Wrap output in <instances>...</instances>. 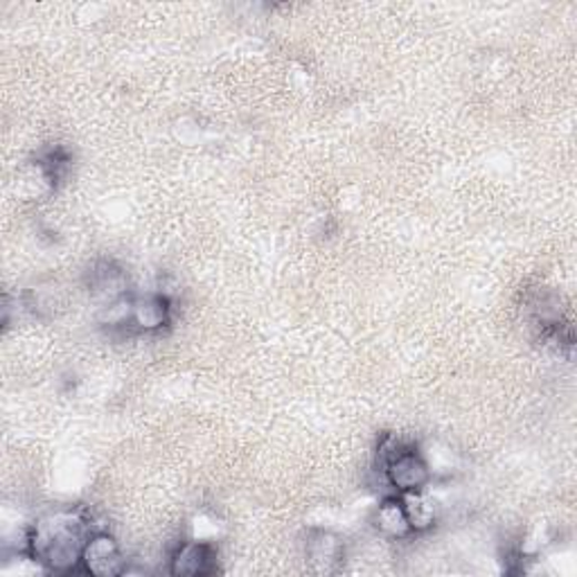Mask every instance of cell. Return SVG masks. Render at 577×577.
<instances>
[{
	"mask_svg": "<svg viewBox=\"0 0 577 577\" xmlns=\"http://www.w3.org/2000/svg\"><path fill=\"white\" fill-rule=\"evenodd\" d=\"M172 323V301L168 294L150 292L131 296L129 330L140 334H156Z\"/></svg>",
	"mask_w": 577,
	"mask_h": 577,
	"instance_id": "4",
	"label": "cell"
},
{
	"mask_svg": "<svg viewBox=\"0 0 577 577\" xmlns=\"http://www.w3.org/2000/svg\"><path fill=\"white\" fill-rule=\"evenodd\" d=\"M87 284L89 292L95 298H102L104 303H111L124 294H129V277L126 271L115 264L113 260H100L91 266V271L87 273Z\"/></svg>",
	"mask_w": 577,
	"mask_h": 577,
	"instance_id": "7",
	"label": "cell"
},
{
	"mask_svg": "<svg viewBox=\"0 0 577 577\" xmlns=\"http://www.w3.org/2000/svg\"><path fill=\"white\" fill-rule=\"evenodd\" d=\"M305 559L316 575L338 573L345 559V541L332 530H312L305 541Z\"/></svg>",
	"mask_w": 577,
	"mask_h": 577,
	"instance_id": "5",
	"label": "cell"
},
{
	"mask_svg": "<svg viewBox=\"0 0 577 577\" xmlns=\"http://www.w3.org/2000/svg\"><path fill=\"white\" fill-rule=\"evenodd\" d=\"M216 570V550L203 541H183L170 557V573L183 577L210 575Z\"/></svg>",
	"mask_w": 577,
	"mask_h": 577,
	"instance_id": "6",
	"label": "cell"
},
{
	"mask_svg": "<svg viewBox=\"0 0 577 577\" xmlns=\"http://www.w3.org/2000/svg\"><path fill=\"white\" fill-rule=\"evenodd\" d=\"M379 460H382V474L395 494L424 492L426 485L431 483V467L426 458L408 445L386 438L379 452Z\"/></svg>",
	"mask_w": 577,
	"mask_h": 577,
	"instance_id": "2",
	"label": "cell"
},
{
	"mask_svg": "<svg viewBox=\"0 0 577 577\" xmlns=\"http://www.w3.org/2000/svg\"><path fill=\"white\" fill-rule=\"evenodd\" d=\"M399 496L404 500V508H406L408 522L413 526V533H422L433 526V522H436V508H433V503L426 498L424 492L399 494Z\"/></svg>",
	"mask_w": 577,
	"mask_h": 577,
	"instance_id": "9",
	"label": "cell"
},
{
	"mask_svg": "<svg viewBox=\"0 0 577 577\" xmlns=\"http://www.w3.org/2000/svg\"><path fill=\"white\" fill-rule=\"evenodd\" d=\"M80 568L89 575L113 577L126 573V559L115 537H111L109 533H93L84 546Z\"/></svg>",
	"mask_w": 577,
	"mask_h": 577,
	"instance_id": "3",
	"label": "cell"
},
{
	"mask_svg": "<svg viewBox=\"0 0 577 577\" xmlns=\"http://www.w3.org/2000/svg\"><path fill=\"white\" fill-rule=\"evenodd\" d=\"M373 524L379 535L386 539H406L413 533V526L408 522L404 500L399 494L386 496L373 513Z\"/></svg>",
	"mask_w": 577,
	"mask_h": 577,
	"instance_id": "8",
	"label": "cell"
},
{
	"mask_svg": "<svg viewBox=\"0 0 577 577\" xmlns=\"http://www.w3.org/2000/svg\"><path fill=\"white\" fill-rule=\"evenodd\" d=\"M91 535V519L84 508L59 505L30 526L26 550L30 559L50 573H72L82 566V553Z\"/></svg>",
	"mask_w": 577,
	"mask_h": 577,
	"instance_id": "1",
	"label": "cell"
}]
</instances>
